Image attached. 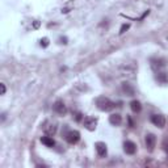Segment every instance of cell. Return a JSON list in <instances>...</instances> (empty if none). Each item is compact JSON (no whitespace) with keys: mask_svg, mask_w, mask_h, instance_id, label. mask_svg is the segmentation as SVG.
I'll use <instances>...</instances> for the list:
<instances>
[{"mask_svg":"<svg viewBox=\"0 0 168 168\" xmlns=\"http://www.w3.org/2000/svg\"><path fill=\"white\" fill-rule=\"evenodd\" d=\"M41 142H42V144H45L46 147H53V146L55 144V141L53 139L51 135H45V137H42V138H41Z\"/></svg>","mask_w":168,"mask_h":168,"instance_id":"4fadbf2b","label":"cell"},{"mask_svg":"<svg viewBox=\"0 0 168 168\" xmlns=\"http://www.w3.org/2000/svg\"><path fill=\"white\" fill-rule=\"evenodd\" d=\"M49 43H50V39H49L47 37H43V38H41V41H39V45H41L43 49L47 47Z\"/></svg>","mask_w":168,"mask_h":168,"instance_id":"ac0fdd59","label":"cell"},{"mask_svg":"<svg viewBox=\"0 0 168 168\" xmlns=\"http://www.w3.org/2000/svg\"><path fill=\"white\" fill-rule=\"evenodd\" d=\"M109 122L113 126H120L122 123V116L120 113H113L109 116Z\"/></svg>","mask_w":168,"mask_h":168,"instance_id":"7c38bea8","label":"cell"},{"mask_svg":"<svg viewBox=\"0 0 168 168\" xmlns=\"http://www.w3.org/2000/svg\"><path fill=\"white\" fill-rule=\"evenodd\" d=\"M150 63H151V67L155 70V71H160L162 68L166 67L167 62L164 58H152L151 60H150Z\"/></svg>","mask_w":168,"mask_h":168,"instance_id":"52a82bcc","label":"cell"},{"mask_svg":"<svg viewBox=\"0 0 168 168\" xmlns=\"http://www.w3.org/2000/svg\"><path fill=\"white\" fill-rule=\"evenodd\" d=\"M43 130H45L46 135H51L53 137L57 133V125H55V123H49L47 126L43 127Z\"/></svg>","mask_w":168,"mask_h":168,"instance_id":"2e32d148","label":"cell"},{"mask_svg":"<svg viewBox=\"0 0 168 168\" xmlns=\"http://www.w3.org/2000/svg\"><path fill=\"white\" fill-rule=\"evenodd\" d=\"M96 107L103 112H110L116 108V103H113L112 100L105 96H99L96 99Z\"/></svg>","mask_w":168,"mask_h":168,"instance_id":"6da1fadb","label":"cell"},{"mask_svg":"<svg viewBox=\"0 0 168 168\" xmlns=\"http://www.w3.org/2000/svg\"><path fill=\"white\" fill-rule=\"evenodd\" d=\"M151 122L155 125L156 127H159V129H163V127L166 126V117L163 116V114H154V116H151Z\"/></svg>","mask_w":168,"mask_h":168,"instance_id":"8992f818","label":"cell"},{"mask_svg":"<svg viewBox=\"0 0 168 168\" xmlns=\"http://www.w3.org/2000/svg\"><path fill=\"white\" fill-rule=\"evenodd\" d=\"M156 80L162 84H167L168 83V74L163 72V71H158L156 72Z\"/></svg>","mask_w":168,"mask_h":168,"instance_id":"5bb4252c","label":"cell"},{"mask_svg":"<svg viewBox=\"0 0 168 168\" xmlns=\"http://www.w3.org/2000/svg\"><path fill=\"white\" fill-rule=\"evenodd\" d=\"M121 74L123 76H127V78H135V74H137V66L133 64V63H125L121 66L120 68Z\"/></svg>","mask_w":168,"mask_h":168,"instance_id":"7a4b0ae2","label":"cell"},{"mask_svg":"<svg viewBox=\"0 0 168 168\" xmlns=\"http://www.w3.org/2000/svg\"><path fill=\"white\" fill-rule=\"evenodd\" d=\"M144 143H146V147L148 148V151H152L154 147H155V144H156L155 134H152V133H147L146 137H144Z\"/></svg>","mask_w":168,"mask_h":168,"instance_id":"277c9868","label":"cell"},{"mask_svg":"<svg viewBox=\"0 0 168 168\" xmlns=\"http://www.w3.org/2000/svg\"><path fill=\"white\" fill-rule=\"evenodd\" d=\"M162 147L166 151L167 158H168V138H164V141H163V143H162Z\"/></svg>","mask_w":168,"mask_h":168,"instance_id":"ffe728a7","label":"cell"},{"mask_svg":"<svg viewBox=\"0 0 168 168\" xmlns=\"http://www.w3.org/2000/svg\"><path fill=\"white\" fill-rule=\"evenodd\" d=\"M95 148H96L97 155H99L100 158H105V156H107V154H108V146H107V143L96 142L95 143Z\"/></svg>","mask_w":168,"mask_h":168,"instance_id":"9c48e42d","label":"cell"},{"mask_svg":"<svg viewBox=\"0 0 168 168\" xmlns=\"http://www.w3.org/2000/svg\"><path fill=\"white\" fill-rule=\"evenodd\" d=\"M129 29H130V24L129 23H127V24H122L121 29H120V34H123L125 32H127Z\"/></svg>","mask_w":168,"mask_h":168,"instance_id":"d6986e66","label":"cell"},{"mask_svg":"<svg viewBox=\"0 0 168 168\" xmlns=\"http://www.w3.org/2000/svg\"><path fill=\"white\" fill-rule=\"evenodd\" d=\"M130 108L134 113H139L141 110H142V104H141V101H138V100H133L130 103Z\"/></svg>","mask_w":168,"mask_h":168,"instance_id":"9a60e30c","label":"cell"},{"mask_svg":"<svg viewBox=\"0 0 168 168\" xmlns=\"http://www.w3.org/2000/svg\"><path fill=\"white\" fill-rule=\"evenodd\" d=\"M53 110H54L57 114H59V116H64L66 112H67V108H66V105L62 100H57L55 103L53 104Z\"/></svg>","mask_w":168,"mask_h":168,"instance_id":"5b68a950","label":"cell"},{"mask_svg":"<svg viewBox=\"0 0 168 168\" xmlns=\"http://www.w3.org/2000/svg\"><path fill=\"white\" fill-rule=\"evenodd\" d=\"M67 37H60L59 38V43H62V45H66V43H67Z\"/></svg>","mask_w":168,"mask_h":168,"instance_id":"7402d4cb","label":"cell"},{"mask_svg":"<svg viewBox=\"0 0 168 168\" xmlns=\"http://www.w3.org/2000/svg\"><path fill=\"white\" fill-rule=\"evenodd\" d=\"M0 88H2V92H0V95H5V91H7V88H5V84H0Z\"/></svg>","mask_w":168,"mask_h":168,"instance_id":"44dd1931","label":"cell"},{"mask_svg":"<svg viewBox=\"0 0 168 168\" xmlns=\"http://www.w3.org/2000/svg\"><path fill=\"white\" fill-rule=\"evenodd\" d=\"M83 123H84V127H86L87 130L95 131L96 127H97V118L91 117V116H87V117H84Z\"/></svg>","mask_w":168,"mask_h":168,"instance_id":"3957f363","label":"cell"},{"mask_svg":"<svg viewBox=\"0 0 168 168\" xmlns=\"http://www.w3.org/2000/svg\"><path fill=\"white\" fill-rule=\"evenodd\" d=\"M70 9H67V8H64V9H62V13H68Z\"/></svg>","mask_w":168,"mask_h":168,"instance_id":"603a6c76","label":"cell"},{"mask_svg":"<svg viewBox=\"0 0 168 168\" xmlns=\"http://www.w3.org/2000/svg\"><path fill=\"white\" fill-rule=\"evenodd\" d=\"M72 116H74V118H75V121H78V122H80V121L84 120V116H83L80 112H74Z\"/></svg>","mask_w":168,"mask_h":168,"instance_id":"e0dca14e","label":"cell"},{"mask_svg":"<svg viewBox=\"0 0 168 168\" xmlns=\"http://www.w3.org/2000/svg\"><path fill=\"white\" fill-rule=\"evenodd\" d=\"M121 89L122 92L125 93L126 96H134L135 95V89L134 87H133V84H130L129 82H123L121 84Z\"/></svg>","mask_w":168,"mask_h":168,"instance_id":"8fae6325","label":"cell"},{"mask_svg":"<svg viewBox=\"0 0 168 168\" xmlns=\"http://www.w3.org/2000/svg\"><path fill=\"white\" fill-rule=\"evenodd\" d=\"M79 139H80V133H79L78 130H71V131H68L67 134H66V141H67L70 144L78 143Z\"/></svg>","mask_w":168,"mask_h":168,"instance_id":"ba28073f","label":"cell"},{"mask_svg":"<svg viewBox=\"0 0 168 168\" xmlns=\"http://www.w3.org/2000/svg\"><path fill=\"white\" fill-rule=\"evenodd\" d=\"M123 151L127 155H134L137 152V144L133 141H125V143H123Z\"/></svg>","mask_w":168,"mask_h":168,"instance_id":"30bf717a","label":"cell"}]
</instances>
